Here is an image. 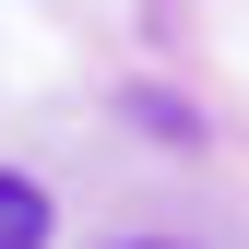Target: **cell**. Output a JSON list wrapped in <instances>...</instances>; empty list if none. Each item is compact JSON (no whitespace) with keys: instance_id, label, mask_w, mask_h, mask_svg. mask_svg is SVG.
Masks as SVG:
<instances>
[{"instance_id":"1","label":"cell","mask_w":249,"mask_h":249,"mask_svg":"<svg viewBox=\"0 0 249 249\" xmlns=\"http://www.w3.org/2000/svg\"><path fill=\"white\" fill-rule=\"evenodd\" d=\"M0 249H48V190L24 166H0Z\"/></svg>"}]
</instances>
